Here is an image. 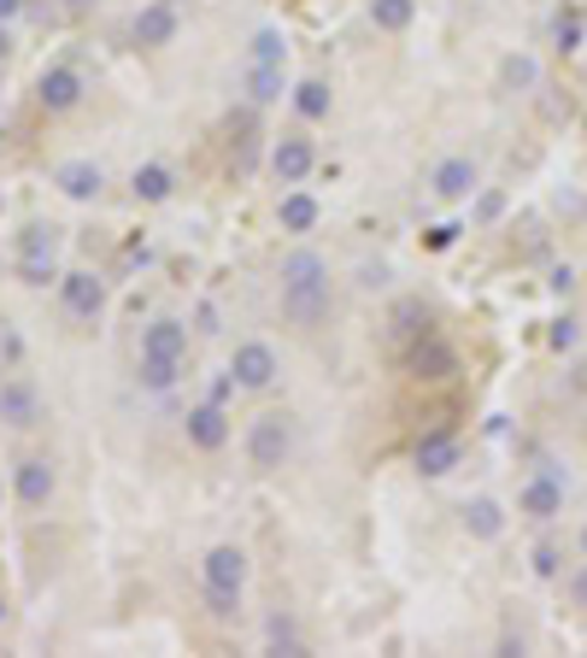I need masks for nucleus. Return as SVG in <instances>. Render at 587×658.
<instances>
[{
	"instance_id": "1",
	"label": "nucleus",
	"mask_w": 587,
	"mask_h": 658,
	"mask_svg": "<svg viewBox=\"0 0 587 658\" xmlns=\"http://www.w3.org/2000/svg\"><path fill=\"white\" fill-rule=\"evenodd\" d=\"M241 588H247V553L230 542L206 553V605H212V617L241 612Z\"/></svg>"
},
{
	"instance_id": "2",
	"label": "nucleus",
	"mask_w": 587,
	"mask_h": 658,
	"mask_svg": "<svg viewBox=\"0 0 587 658\" xmlns=\"http://www.w3.org/2000/svg\"><path fill=\"white\" fill-rule=\"evenodd\" d=\"M54 277H59V235H54V224H30L19 235V282L47 289Z\"/></svg>"
},
{
	"instance_id": "3",
	"label": "nucleus",
	"mask_w": 587,
	"mask_h": 658,
	"mask_svg": "<svg viewBox=\"0 0 587 658\" xmlns=\"http://www.w3.org/2000/svg\"><path fill=\"white\" fill-rule=\"evenodd\" d=\"M564 494H569V470H558V465L546 459V465L523 482V494H517V512L534 517V523H552V517L564 512Z\"/></svg>"
},
{
	"instance_id": "4",
	"label": "nucleus",
	"mask_w": 587,
	"mask_h": 658,
	"mask_svg": "<svg viewBox=\"0 0 587 658\" xmlns=\"http://www.w3.org/2000/svg\"><path fill=\"white\" fill-rule=\"evenodd\" d=\"M288 453H294L288 417L283 412H258L253 430H247V465L253 470H276V465H288Z\"/></svg>"
},
{
	"instance_id": "5",
	"label": "nucleus",
	"mask_w": 587,
	"mask_h": 658,
	"mask_svg": "<svg viewBox=\"0 0 587 658\" xmlns=\"http://www.w3.org/2000/svg\"><path fill=\"white\" fill-rule=\"evenodd\" d=\"M283 317H288V324H300V330L323 324V317H330V271L283 282Z\"/></svg>"
},
{
	"instance_id": "6",
	"label": "nucleus",
	"mask_w": 587,
	"mask_h": 658,
	"mask_svg": "<svg viewBox=\"0 0 587 658\" xmlns=\"http://www.w3.org/2000/svg\"><path fill=\"white\" fill-rule=\"evenodd\" d=\"M59 306L71 324H100V312H107V282L95 271H59Z\"/></svg>"
},
{
	"instance_id": "7",
	"label": "nucleus",
	"mask_w": 587,
	"mask_h": 658,
	"mask_svg": "<svg viewBox=\"0 0 587 658\" xmlns=\"http://www.w3.org/2000/svg\"><path fill=\"white\" fill-rule=\"evenodd\" d=\"M276 370H283V359H276V347H270V342H241V347H235V359H230L235 388H253V394L276 382Z\"/></svg>"
},
{
	"instance_id": "8",
	"label": "nucleus",
	"mask_w": 587,
	"mask_h": 658,
	"mask_svg": "<svg viewBox=\"0 0 587 658\" xmlns=\"http://www.w3.org/2000/svg\"><path fill=\"white\" fill-rule=\"evenodd\" d=\"M54 488H59V477H54V459H42V453H30V459H19V477H12V494H19V505H24V512H42V505L54 500Z\"/></svg>"
},
{
	"instance_id": "9",
	"label": "nucleus",
	"mask_w": 587,
	"mask_h": 658,
	"mask_svg": "<svg viewBox=\"0 0 587 658\" xmlns=\"http://www.w3.org/2000/svg\"><path fill=\"white\" fill-rule=\"evenodd\" d=\"M36 100H42V112H71L82 100V71L77 65H47L36 77Z\"/></svg>"
},
{
	"instance_id": "10",
	"label": "nucleus",
	"mask_w": 587,
	"mask_h": 658,
	"mask_svg": "<svg viewBox=\"0 0 587 658\" xmlns=\"http://www.w3.org/2000/svg\"><path fill=\"white\" fill-rule=\"evenodd\" d=\"M0 424H12V430L42 424V394H36V382H30V377L0 382Z\"/></svg>"
},
{
	"instance_id": "11",
	"label": "nucleus",
	"mask_w": 587,
	"mask_h": 658,
	"mask_svg": "<svg viewBox=\"0 0 587 658\" xmlns=\"http://www.w3.org/2000/svg\"><path fill=\"white\" fill-rule=\"evenodd\" d=\"M476 182H481V171H476V159H464V154H446L435 171H429V189H435V200H470Z\"/></svg>"
},
{
	"instance_id": "12",
	"label": "nucleus",
	"mask_w": 587,
	"mask_h": 658,
	"mask_svg": "<svg viewBox=\"0 0 587 658\" xmlns=\"http://www.w3.org/2000/svg\"><path fill=\"white\" fill-rule=\"evenodd\" d=\"M182 430H188V442H195L200 453H218L223 442H230V417H223L218 400H206V406H188Z\"/></svg>"
},
{
	"instance_id": "13",
	"label": "nucleus",
	"mask_w": 587,
	"mask_h": 658,
	"mask_svg": "<svg viewBox=\"0 0 587 658\" xmlns=\"http://www.w3.org/2000/svg\"><path fill=\"white\" fill-rule=\"evenodd\" d=\"M312 165H318V147L306 142V136H283V142L270 147L276 182H306V177H312Z\"/></svg>"
},
{
	"instance_id": "14",
	"label": "nucleus",
	"mask_w": 587,
	"mask_h": 658,
	"mask_svg": "<svg viewBox=\"0 0 587 658\" xmlns=\"http://www.w3.org/2000/svg\"><path fill=\"white\" fill-rule=\"evenodd\" d=\"M130 36L142 47H170V42H177V7H170V0L142 7V12H135V24H130Z\"/></svg>"
},
{
	"instance_id": "15",
	"label": "nucleus",
	"mask_w": 587,
	"mask_h": 658,
	"mask_svg": "<svg viewBox=\"0 0 587 658\" xmlns=\"http://www.w3.org/2000/svg\"><path fill=\"white\" fill-rule=\"evenodd\" d=\"M458 459H464V442L453 430H429L418 442V470H423V477H446Z\"/></svg>"
},
{
	"instance_id": "16",
	"label": "nucleus",
	"mask_w": 587,
	"mask_h": 658,
	"mask_svg": "<svg viewBox=\"0 0 587 658\" xmlns=\"http://www.w3.org/2000/svg\"><path fill=\"white\" fill-rule=\"evenodd\" d=\"M142 353H159V359H188V324L182 317H153L142 330Z\"/></svg>"
},
{
	"instance_id": "17",
	"label": "nucleus",
	"mask_w": 587,
	"mask_h": 658,
	"mask_svg": "<svg viewBox=\"0 0 587 658\" xmlns=\"http://www.w3.org/2000/svg\"><path fill=\"white\" fill-rule=\"evenodd\" d=\"M54 182H59V194H65V200H95L107 177H100V165H95V159H65L59 171H54Z\"/></svg>"
},
{
	"instance_id": "18",
	"label": "nucleus",
	"mask_w": 587,
	"mask_h": 658,
	"mask_svg": "<svg viewBox=\"0 0 587 658\" xmlns=\"http://www.w3.org/2000/svg\"><path fill=\"white\" fill-rule=\"evenodd\" d=\"M318 218H323V207L306 189H288L283 200H276V224H283L288 235H306V230H318Z\"/></svg>"
},
{
	"instance_id": "19",
	"label": "nucleus",
	"mask_w": 587,
	"mask_h": 658,
	"mask_svg": "<svg viewBox=\"0 0 587 658\" xmlns=\"http://www.w3.org/2000/svg\"><path fill=\"white\" fill-rule=\"evenodd\" d=\"M464 529H470L476 542H499V535H506V512H499V500H488V494L464 500Z\"/></svg>"
},
{
	"instance_id": "20",
	"label": "nucleus",
	"mask_w": 587,
	"mask_h": 658,
	"mask_svg": "<svg viewBox=\"0 0 587 658\" xmlns=\"http://www.w3.org/2000/svg\"><path fill=\"white\" fill-rule=\"evenodd\" d=\"M130 189H135V200H142V207H159V200L177 194V177H170V165H135Z\"/></svg>"
},
{
	"instance_id": "21",
	"label": "nucleus",
	"mask_w": 587,
	"mask_h": 658,
	"mask_svg": "<svg viewBox=\"0 0 587 658\" xmlns=\"http://www.w3.org/2000/svg\"><path fill=\"white\" fill-rule=\"evenodd\" d=\"M406 365H411V377H446V370H453V353H446L435 335H423V342L406 353Z\"/></svg>"
},
{
	"instance_id": "22",
	"label": "nucleus",
	"mask_w": 587,
	"mask_h": 658,
	"mask_svg": "<svg viewBox=\"0 0 587 658\" xmlns=\"http://www.w3.org/2000/svg\"><path fill=\"white\" fill-rule=\"evenodd\" d=\"M582 36H587V12L582 7H558V12H552V47H558V54H576Z\"/></svg>"
},
{
	"instance_id": "23",
	"label": "nucleus",
	"mask_w": 587,
	"mask_h": 658,
	"mask_svg": "<svg viewBox=\"0 0 587 658\" xmlns=\"http://www.w3.org/2000/svg\"><path fill=\"white\" fill-rule=\"evenodd\" d=\"M294 112H300L306 124H318V118H330V82H323V77H306V82H294Z\"/></svg>"
},
{
	"instance_id": "24",
	"label": "nucleus",
	"mask_w": 587,
	"mask_h": 658,
	"mask_svg": "<svg viewBox=\"0 0 587 658\" xmlns=\"http://www.w3.org/2000/svg\"><path fill=\"white\" fill-rule=\"evenodd\" d=\"M411 19H418V0H370V24L388 30V36L411 30Z\"/></svg>"
},
{
	"instance_id": "25",
	"label": "nucleus",
	"mask_w": 587,
	"mask_h": 658,
	"mask_svg": "<svg viewBox=\"0 0 587 658\" xmlns=\"http://www.w3.org/2000/svg\"><path fill=\"white\" fill-rule=\"evenodd\" d=\"M534 82H541V65H534L529 54H506V59H499V89H517V94H529Z\"/></svg>"
},
{
	"instance_id": "26",
	"label": "nucleus",
	"mask_w": 587,
	"mask_h": 658,
	"mask_svg": "<svg viewBox=\"0 0 587 658\" xmlns=\"http://www.w3.org/2000/svg\"><path fill=\"white\" fill-rule=\"evenodd\" d=\"M247 94H253V107L283 100V65H247Z\"/></svg>"
},
{
	"instance_id": "27",
	"label": "nucleus",
	"mask_w": 587,
	"mask_h": 658,
	"mask_svg": "<svg viewBox=\"0 0 587 658\" xmlns=\"http://www.w3.org/2000/svg\"><path fill=\"white\" fill-rule=\"evenodd\" d=\"M177 370H182V359H159V353H142V388H153V394L177 382Z\"/></svg>"
},
{
	"instance_id": "28",
	"label": "nucleus",
	"mask_w": 587,
	"mask_h": 658,
	"mask_svg": "<svg viewBox=\"0 0 587 658\" xmlns=\"http://www.w3.org/2000/svg\"><path fill=\"white\" fill-rule=\"evenodd\" d=\"M265 640H270V653H306V640H300V629H294V617H270V623H265Z\"/></svg>"
},
{
	"instance_id": "29",
	"label": "nucleus",
	"mask_w": 587,
	"mask_h": 658,
	"mask_svg": "<svg viewBox=\"0 0 587 658\" xmlns=\"http://www.w3.org/2000/svg\"><path fill=\"white\" fill-rule=\"evenodd\" d=\"M283 59H288V47H283V36L265 24V30L253 36V59H247V65H283Z\"/></svg>"
},
{
	"instance_id": "30",
	"label": "nucleus",
	"mask_w": 587,
	"mask_h": 658,
	"mask_svg": "<svg viewBox=\"0 0 587 658\" xmlns=\"http://www.w3.org/2000/svg\"><path fill=\"white\" fill-rule=\"evenodd\" d=\"M529 565H534V577H564V547H552V542H541V547H534L529 553Z\"/></svg>"
},
{
	"instance_id": "31",
	"label": "nucleus",
	"mask_w": 587,
	"mask_h": 658,
	"mask_svg": "<svg viewBox=\"0 0 587 658\" xmlns=\"http://www.w3.org/2000/svg\"><path fill=\"white\" fill-rule=\"evenodd\" d=\"M423 324H429V317H423V300H400V306H394V330L418 335Z\"/></svg>"
},
{
	"instance_id": "32",
	"label": "nucleus",
	"mask_w": 587,
	"mask_h": 658,
	"mask_svg": "<svg viewBox=\"0 0 587 658\" xmlns=\"http://www.w3.org/2000/svg\"><path fill=\"white\" fill-rule=\"evenodd\" d=\"M546 342H552V347H558V353H569V347H576V342H582V330H576V317H558V324H552V330H546Z\"/></svg>"
},
{
	"instance_id": "33",
	"label": "nucleus",
	"mask_w": 587,
	"mask_h": 658,
	"mask_svg": "<svg viewBox=\"0 0 587 658\" xmlns=\"http://www.w3.org/2000/svg\"><path fill=\"white\" fill-rule=\"evenodd\" d=\"M458 235H464V224H435V230H429V247L441 253V247H453Z\"/></svg>"
},
{
	"instance_id": "34",
	"label": "nucleus",
	"mask_w": 587,
	"mask_h": 658,
	"mask_svg": "<svg viewBox=\"0 0 587 658\" xmlns=\"http://www.w3.org/2000/svg\"><path fill=\"white\" fill-rule=\"evenodd\" d=\"M499 212H506V194H481V200H476V218H481V224H494Z\"/></svg>"
},
{
	"instance_id": "35",
	"label": "nucleus",
	"mask_w": 587,
	"mask_h": 658,
	"mask_svg": "<svg viewBox=\"0 0 587 658\" xmlns=\"http://www.w3.org/2000/svg\"><path fill=\"white\" fill-rule=\"evenodd\" d=\"M569 600L587 605V559H582V570H569Z\"/></svg>"
},
{
	"instance_id": "36",
	"label": "nucleus",
	"mask_w": 587,
	"mask_h": 658,
	"mask_svg": "<svg viewBox=\"0 0 587 658\" xmlns=\"http://www.w3.org/2000/svg\"><path fill=\"white\" fill-rule=\"evenodd\" d=\"M358 282H365V289H383L388 271H383V265H365V271H358Z\"/></svg>"
},
{
	"instance_id": "37",
	"label": "nucleus",
	"mask_w": 587,
	"mask_h": 658,
	"mask_svg": "<svg viewBox=\"0 0 587 658\" xmlns=\"http://www.w3.org/2000/svg\"><path fill=\"white\" fill-rule=\"evenodd\" d=\"M552 289L569 294V289H576V271H569V265H558V271H552Z\"/></svg>"
},
{
	"instance_id": "38",
	"label": "nucleus",
	"mask_w": 587,
	"mask_h": 658,
	"mask_svg": "<svg viewBox=\"0 0 587 658\" xmlns=\"http://www.w3.org/2000/svg\"><path fill=\"white\" fill-rule=\"evenodd\" d=\"M24 7H30V0H0V24H12V19H19Z\"/></svg>"
},
{
	"instance_id": "39",
	"label": "nucleus",
	"mask_w": 587,
	"mask_h": 658,
	"mask_svg": "<svg viewBox=\"0 0 587 658\" xmlns=\"http://www.w3.org/2000/svg\"><path fill=\"white\" fill-rule=\"evenodd\" d=\"M7 54H12V36H7V24H0V65H7Z\"/></svg>"
},
{
	"instance_id": "40",
	"label": "nucleus",
	"mask_w": 587,
	"mask_h": 658,
	"mask_svg": "<svg viewBox=\"0 0 587 658\" xmlns=\"http://www.w3.org/2000/svg\"><path fill=\"white\" fill-rule=\"evenodd\" d=\"M576 547H582V559H587V523H582V542H576Z\"/></svg>"
},
{
	"instance_id": "41",
	"label": "nucleus",
	"mask_w": 587,
	"mask_h": 658,
	"mask_svg": "<svg viewBox=\"0 0 587 658\" xmlns=\"http://www.w3.org/2000/svg\"><path fill=\"white\" fill-rule=\"evenodd\" d=\"M65 7H89V0H65Z\"/></svg>"
},
{
	"instance_id": "42",
	"label": "nucleus",
	"mask_w": 587,
	"mask_h": 658,
	"mask_svg": "<svg viewBox=\"0 0 587 658\" xmlns=\"http://www.w3.org/2000/svg\"><path fill=\"white\" fill-rule=\"evenodd\" d=\"M0 623H7V600H0Z\"/></svg>"
},
{
	"instance_id": "43",
	"label": "nucleus",
	"mask_w": 587,
	"mask_h": 658,
	"mask_svg": "<svg viewBox=\"0 0 587 658\" xmlns=\"http://www.w3.org/2000/svg\"><path fill=\"white\" fill-rule=\"evenodd\" d=\"M0 500H7V488H0Z\"/></svg>"
},
{
	"instance_id": "44",
	"label": "nucleus",
	"mask_w": 587,
	"mask_h": 658,
	"mask_svg": "<svg viewBox=\"0 0 587 658\" xmlns=\"http://www.w3.org/2000/svg\"><path fill=\"white\" fill-rule=\"evenodd\" d=\"M582 124H587V112H582Z\"/></svg>"
},
{
	"instance_id": "45",
	"label": "nucleus",
	"mask_w": 587,
	"mask_h": 658,
	"mask_svg": "<svg viewBox=\"0 0 587 658\" xmlns=\"http://www.w3.org/2000/svg\"><path fill=\"white\" fill-rule=\"evenodd\" d=\"M582 12H587V7H582Z\"/></svg>"
}]
</instances>
